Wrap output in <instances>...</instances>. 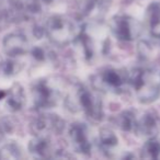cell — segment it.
<instances>
[{"instance_id": "obj_16", "label": "cell", "mask_w": 160, "mask_h": 160, "mask_svg": "<svg viewBox=\"0 0 160 160\" xmlns=\"http://www.w3.org/2000/svg\"><path fill=\"white\" fill-rule=\"evenodd\" d=\"M142 157L146 159H159L160 158V142L156 138L149 139L142 147Z\"/></svg>"}, {"instance_id": "obj_10", "label": "cell", "mask_w": 160, "mask_h": 160, "mask_svg": "<svg viewBox=\"0 0 160 160\" xmlns=\"http://www.w3.org/2000/svg\"><path fill=\"white\" fill-rule=\"evenodd\" d=\"M25 103V94L23 91V88L20 85H14L7 92V101L6 107L9 111L18 112L23 108Z\"/></svg>"}, {"instance_id": "obj_7", "label": "cell", "mask_w": 160, "mask_h": 160, "mask_svg": "<svg viewBox=\"0 0 160 160\" xmlns=\"http://www.w3.org/2000/svg\"><path fill=\"white\" fill-rule=\"evenodd\" d=\"M69 137L72 147L77 152L88 153L91 151V142H90L89 129L82 123H75L69 129Z\"/></svg>"}, {"instance_id": "obj_4", "label": "cell", "mask_w": 160, "mask_h": 160, "mask_svg": "<svg viewBox=\"0 0 160 160\" xmlns=\"http://www.w3.org/2000/svg\"><path fill=\"white\" fill-rule=\"evenodd\" d=\"M111 31L121 41H132L140 33V25L135 19L127 16H115L112 19Z\"/></svg>"}, {"instance_id": "obj_12", "label": "cell", "mask_w": 160, "mask_h": 160, "mask_svg": "<svg viewBox=\"0 0 160 160\" xmlns=\"http://www.w3.org/2000/svg\"><path fill=\"white\" fill-rule=\"evenodd\" d=\"M105 12V7L102 0H86L82 2L81 13L88 18H99Z\"/></svg>"}, {"instance_id": "obj_1", "label": "cell", "mask_w": 160, "mask_h": 160, "mask_svg": "<svg viewBox=\"0 0 160 160\" xmlns=\"http://www.w3.org/2000/svg\"><path fill=\"white\" fill-rule=\"evenodd\" d=\"M45 33L55 44L66 45L79 36L80 29L72 19L64 16H54L47 20Z\"/></svg>"}, {"instance_id": "obj_6", "label": "cell", "mask_w": 160, "mask_h": 160, "mask_svg": "<svg viewBox=\"0 0 160 160\" xmlns=\"http://www.w3.org/2000/svg\"><path fill=\"white\" fill-rule=\"evenodd\" d=\"M32 131L36 136H45L48 134H59L64 131L65 122L58 115H41L31 125Z\"/></svg>"}, {"instance_id": "obj_5", "label": "cell", "mask_w": 160, "mask_h": 160, "mask_svg": "<svg viewBox=\"0 0 160 160\" xmlns=\"http://www.w3.org/2000/svg\"><path fill=\"white\" fill-rule=\"evenodd\" d=\"M34 105L38 109H48L57 103L58 91L49 81L40 80L32 90Z\"/></svg>"}, {"instance_id": "obj_13", "label": "cell", "mask_w": 160, "mask_h": 160, "mask_svg": "<svg viewBox=\"0 0 160 160\" xmlns=\"http://www.w3.org/2000/svg\"><path fill=\"white\" fill-rule=\"evenodd\" d=\"M118 139L113 132L107 128L101 129L99 134V145L104 152H107L108 155L110 152H113L114 149L118 147Z\"/></svg>"}, {"instance_id": "obj_17", "label": "cell", "mask_w": 160, "mask_h": 160, "mask_svg": "<svg viewBox=\"0 0 160 160\" xmlns=\"http://www.w3.org/2000/svg\"><path fill=\"white\" fill-rule=\"evenodd\" d=\"M21 68H22L21 62L14 60L12 57L11 59H6L0 62V73L3 76H8V77L18 73Z\"/></svg>"}, {"instance_id": "obj_8", "label": "cell", "mask_w": 160, "mask_h": 160, "mask_svg": "<svg viewBox=\"0 0 160 160\" xmlns=\"http://www.w3.org/2000/svg\"><path fill=\"white\" fill-rule=\"evenodd\" d=\"M3 51L9 57L16 58L23 56L30 52L28 38L20 33H10L3 38Z\"/></svg>"}, {"instance_id": "obj_3", "label": "cell", "mask_w": 160, "mask_h": 160, "mask_svg": "<svg viewBox=\"0 0 160 160\" xmlns=\"http://www.w3.org/2000/svg\"><path fill=\"white\" fill-rule=\"evenodd\" d=\"M127 82V73L114 68H107L92 77L94 88L101 91L118 92Z\"/></svg>"}, {"instance_id": "obj_11", "label": "cell", "mask_w": 160, "mask_h": 160, "mask_svg": "<svg viewBox=\"0 0 160 160\" xmlns=\"http://www.w3.org/2000/svg\"><path fill=\"white\" fill-rule=\"evenodd\" d=\"M158 128L157 118L152 115L151 113H145L142 115V118H137L136 121L135 131L136 133L142 134V135H152Z\"/></svg>"}, {"instance_id": "obj_19", "label": "cell", "mask_w": 160, "mask_h": 160, "mask_svg": "<svg viewBox=\"0 0 160 160\" xmlns=\"http://www.w3.org/2000/svg\"><path fill=\"white\" fill-rule=\"evenodd\" d=\"M0 139H1V135H0Z\"/></svg>"}, {"instance_id": "obj_9", "label": "cell", "mask_w": 160, "mask_h": 160, "mask_svg": "<svg viewBox=\"0 0 160 160\" xmlns=\"http://www.w3.org/2000/svg\"><path fill=\"white\" fill-rule=\"evenodd\" d=\"M29 151L38 158L51 157L53 152V146L45 136H36L29 144Z\"/></svg>"}, {"instance_id": "obj_18", "label": "cell", "mask_w": 160, "mask_h": 160, "mask_svg": "<svg viewBox=\"0 0 160 160\" xmlns=\"http://www.w3.org/2000/svg\"><path fill=\"white\" fill-rule=\"evenodd\" d=\"M7 97V91H3V90H0V100H2L3 98Z\"/></svg>"}, {"instance_id": "obj_2", "label": "cell", "mask_w": 160, "mask_h": 160, "mask_svg": "<svg viewBox=\"0 0 160 160\" xmlns=\"http://www.w3.org/2000/svg\"><path fill=\"white\" fill-rule=\"evenodd\" d=\"M68 109L72 111L81 110L90 118L98 121L102 118V104L101 101L92 92L83 87H78L67 97Z\"/></svg>"}, {"instance_id": "obj_14", "label": "cell", "mask_w": 160, "mask_h": 160, "mask_svg": "<svg viewBox=\"0 0 160 160\" xmlns=\"http://www.w3.org/2000/svg\"><path fill=\"white\" fill-rule=\"evenodd\" d=\"M150 32L155 38H160V6L153 3L148 8L147 12Z\"/></svg>"}, {"instance_id": "obj_15", "label": "cell", "mask_w": 160, "mask_h": 160, "mask_svg": "<svg viewBox=\"0 0 160 160\" xmlns=\"http://www.w3.org/2000/svg\"><path fill=\"white\" fill-rule=\"evenodd\" d=\"M136 121H137V118H136L135 113L133 111H124L118 118V123L120 128L127 132L135 131Z\"/></svg>"}]
</instances>
